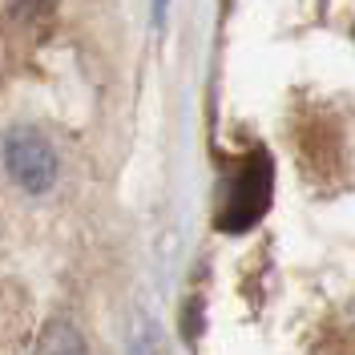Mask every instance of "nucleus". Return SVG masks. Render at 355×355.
I'll use <instances>...</instances> for the list:
<instances>
[{
    "instance_id": "nucleus-3",
    "label": "nucleus",
    "mask_w": 355,
    "mask_h": 355,
    "mask_svg": "<svg viewBox=\"0 0 355 355\" xmlns=\"http://www.w3.org/2000/svg\"><path fill=\"white\" fill-rule=\"evenodd\" d=\"M130 355H170L166 352V343H162V331H157L150 319H141V331L133 335Z\"/></svg>"
},
{
    "instance_id": "nucleus-2",
    "label": "nucleus",
    "mask_w": 355,
    "mask_h": 355,
    "mask_svg": "<svg viewBox=\"0 0 355 355\" xmlns=\"http://www.w3.org/2000/svg\"><path fill=\"white\" fill-rule=\"evenodd\" d=\"M4 170L24 194L41 198V194H49L57 186L61 157H57L53 141L37 125H12L4 133Z\"/></svg>"
},
{
    "instance_id": "nucleus-1",
    "label": "nucleus",
    "mask_w": 355,
    "mask_h": 355,
    "mask_svg": "<svg viewBox=\"0 0 355 355\" xmlns=\"http://www.w3.org/2000/svg\"><path fill=\"white\" fill-rule=\"evenodd\" d=\"M275 198V157L266 150H246L234 166V174L222 182L218 198V230L222 234H243L250 226H259Z\"/></svg>"
},
{
    "instance_id": "nucleus-5",
    "label": "nucleus",
    "mask_w": 355,
    "mask_h": 355,
    "mask_svg": "<svg viewBox=\"0 0 355 355\" xmlns=\"http://www.w3.org/2000/svg\"><path fill=\"white\" fill-rule=\"evenodd\" d=\"M8 8L17 17H24V21H37V17H44L53 8V0H8Z\"/></svg>"
},
{
    "instance_id": "nucleus-6",
    "label": "nucleus",
    "mask_w": 355,
    "mask_h": 355,
    "mask_svg": "<svg viewBox=\"0 0 355 355\" xmlns=\"http://www.w3.org/2000/svg\"><path fill=\"white\" fill-rule=\"evenodd\" d=\"M166 8H170V0H154V24L166 21Z\"/></svg>"
},
{
    "instance_id": "nucleus-4",
    "label": "nucleus",
    "mask_w": 355,
    "mask_h": 355,
    "mask_svg": "<svg viewBox=\"0 0 355 355\" xmlns=\"http://www.w3.org/2000/svg\"><path fill=\"white\" fill-rule=\"evenodd\" d=\"M37 355H85V352H81L77 335H69L65 327H53V331L44 335V343H41Z\"/></svg>"
}]
</instances>
